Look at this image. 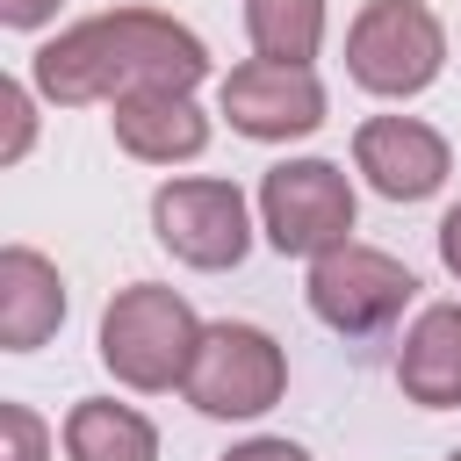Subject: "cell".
Listing matches in <instances>:
<instances>
[{"label": "cell", "mask_w": 461, "mask_h": 461, "mask_svg": "<svg viewBox=\"0 0 461 461\" xmlns=\"http://www.w3.org/2000/svg\"><path fill=\"white\" fill-rule=\"evenodd\" d=\"M29 79L43 101L58 108H86V101H130L144 86H180L194 94L209 79V50L187 22L151 14V7H115V14H86L65 36H50L29 58Z\"/></svg>", "instance_id": "cell-1"}, {"label": "cell", "mask_w": 461, "mask_h": 461, "mask_svg": "<svg viewBox=\"0 0 461 461\" xmlns=\"http://www.w3.org/2000/svg\"><path fill=\"white\" fill-rule=\"evenodd\" d=\"M202 346V324L187 310V295L158 288V281H137L122 288L108 310H101V367L122 382V389H173L187 382V360Z\"/></svg>", "instance_id": "cell-2"}, {"label": "cell", "mask_w": 461, "mask_h": 461, "mask_svg": "<svg viewBox=\"0 0 461 461\" xmlns=\"http://www.w3.org/2000/svg\"><path fill=\"white\" fill-rule=\"evenodd\" d=\"M439 65H447V29L425 0H367L346 29V72L382 101L425 94Z\"/></svg>", "instance_id": "cell-3"}, {"label": "cell", "mask_w": 461, "mask_h": 461, "mask_svg": "<svg viewBox=\"0 0 461 461\" xmlns=\"http://www.w3.org/2000/svg\"><path fill=\"white\" fill-rule=\"evenodd\" d=\"M259 216H267V245L288 259H324L339 245H353V180L331 158H288L259 180Z\"/></svg>", "instance_id": "cell-4"}, {"label": "cell", "mask_w": 461, "mask_h": 461, "mask_svg": "<svg viewBox=\"0 0 461 461\" xmlns=\"http://www.w3.org/2000/svg\"><path fill=\"white\" fill-rule=\"evenodd\" d=\"M187 403L202 418H259L288 389V360L259 324H209L187 360Z\"/></svg>", "instance_id": "cell-5"}, {"label": "cell", "mask_w": 461, "mask_h": 461, "mask_svg": "<svg viewBox=\"0 0 461 461\" xmlns=\"http://www.w3.org/2000/svg\"><path fill=\"white\" fill-rule=\"evenodd\" d=\"M418 281L403 259L375 252V245H339L324 259H310V310L339 331V339H375L411 310Z\"/></svg>", "instance_id": "cell-6"}, {"label": "cell", "mask_w": 461, "mask_h": 461, "mask_svg": "<svg viewBox=\"0 0 461 461\" xmlns=\"http://www.w3.org/2000/svg\"><path fill=\"white\" fill-rule=\"evenodd\" d=\"M151 230L158 245L180 259V267H238L245 245H252V223H245V194L230 180H166L151 194Z\"/></svg>", "instance_id": "cell-7"}, {"label": "cell", "mask_w": 461, "mask_h": 461, "mask_svg": "<svg viewBox=\"0 0 461 461\" xmlns=\"http://www.w3.org/2000/svg\"><path fill=\"white\" fill-rule=\"evenodd\" d=\"M223 115L238 137L252 144H288V137H310L324 122V86L310 65H274V58H252L223 79Z\"/></svg>", "instance_id": "cell-8"}, {"label": "cell", "mask_w": 461, "mask_h": 461, "mask_svg": "<svg viewBox=\"0 0 461 461\" xmlns=\"http://www.w3.org/2000/svg\"><path fill=\"white\" fill-rule=\"evenodd\" d=\"M353 166L367 173L375 194H389V202H425V194L447 187L454 151H447V137H439L432 122H418V115H375V122L353 130Z\"/></svg>", "instance_id": "cell-9"}, {"label": "cell", "mask_w": 461, "mask_h": 461, "mask_svg": "<svg viewBox=\"0 0 461 461\" xmlns=\"http://www.w3.org/2000/svg\"><path fill=\"white\" fill-rule=\"evenodd\" d=\"M115 144L144 166H173V158H202L209 144V115L194 108V94L180 86H144L130 101H115Z\"/></svg>", "instance_id": "cell-10"}, {"label": "cell", "mask_w": 461, "mask_h": 461, "mask_svg": "<svg viewBox=\"0 0 461 461\" xmlns=\"http://www.w3.org/2000/svg\"><path fill=\"white\" fill-rule=\"evenodd\" d=\"M396 389L418 411H454L461 403V303L418 310V324L403 331V353H396Z\"/></svg>", "instance_id": "cell-11"}, {"label": "cell", "mask_w": 461, "mask_h": 461, "mask_svg": "<svg viewBox=\"0 0 461 461\" xmlns=\"http://www.w3.org/2000/svg\"><path fill=\"white\" fill-rule=\"evenodd\" d=\"M65 324V281L43 252L7 245L0 252V346L7 353H36L50 331Z\"/></svg>", "instance_id": "cell-12"}, {"label": "cell", "mask_w": 461, "mask_h": 461, "mask_svg": "<svg viewBox=\"0 0 461 461\" xmlns=\"http://www.w3.org/2000/svg\"><path fill=\"white\" fill-rule=\"evenodd\" d=\"M65 461H158V432L144 411L115 396H86L65 418Z\"/></svg>", "instance_id": "cell-13"}, {"label": "cell", "mask_w": 461, "mask_h": 461, "mask_svg": "<svg viewBox=\"0 0 461 461\" xmlns=\"http://www.w3.org/2000/svg\"><path fill=\"white\" fill-rule=\"evenodd\" d=\"M245 36L274 65H310L324 43V0H245Z\"/></svg>", "instance_id": "cell-14"}, {"label": "cell", "mask_w": 461, "mask_h": 461, "mask_svg": "<svg viewBox=\"0 0 461 461\" xmlns=\"http://www.w3.org/2000/svg\"><path fill=\"white\" fill-rule=\"evenodd\" d=\"M0 432H7V454L0 461H50V432L29 403H0Z\"/></svg>", "instance_id": "cell-15"}, {"label": "cell", "mask_w": 461, "mask_h": 461, "mask_svg": "<svg viewBox=\"0 0 461 461\" xmlns=\"http://www.w3.org/2000/svg\"><path fill=\"white\" fill-rule=\"evenodd\" d=\"M0 115H7V144H0V158L14 166V158L29 151V130H36V115H29V86H22V79L0 86Z\"/></svg>", "instance_id": "cell-16"}, {"label": "cell", "mask_w": 461, "mask_h": 461, "mask_svg": "<svg viewBox=\"0 0 461 461\" xmlns=\"http://www.w3.org/2000/svg\"><path fill=\"white\" fill-rule=\"evenodd\" d=\"M223 461H310L295 439H245V447H230Z\"/></svg>", "instance_id": "cell-17"}, {"label": "cell", "mask_w": 461, "mask_h": 461, "mask_svg": "<svg viewBox=\"0 0 461 461\" xmlns=\"http://www.w3.org/2000/svg\"><path fill=\"white\" fill-rule=\"evenodd\" d=\"M58 14V0H0V22L7 29H43Z\"/></svg>", "instance_id": "cell-18"}, {"label": "cell", "mask_w": 461, "mask_h": 461, "mask_svg": "<svg viewBox=\"0 0 461 461\" xmlns=\"http://www.w3.org/2000/svg\"><path fill=\"white\" fill-rule=\"evenodd\" d=\"M439 259H447V274L461 281V202L439 216Z\"/></svg>", "instance_id": "cell-19"}, {"label": "cell", "mask_w": 461, "mask_h": 461, "mask_svg": "<svg viewBox=\"0 0 461 461\" xmlns=\"http://www.w3.org/2000/svg\"><path fill=\"white\" fill-rule=\"evenodd\" d=\"M447 461H461V447H454V454H447Z\"/></svg>", "instance_id": "cell-20"}]
</instances>
